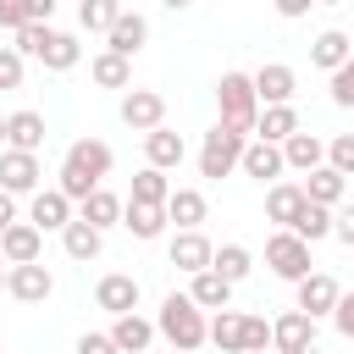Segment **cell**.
I'll list each match as a JSON object with an SVG mask.
<instances>
[{"label": "cell", "mask_w": 354, "mask_h": 354, "mask_svg": "<svg viewBox=\"0 0 354 354\" xmlns=\"http://www.w3.org/2000/svg\"><path fill=\"white\" fill-rule=\"evenodd\" d=\"M111 144L105 138H77V144H66V155H61V171H55V188L61 194H72V199H88L105 177H111Z\"/></svg>", "instance_id": "6da1fadb"}, {"label": "cell", "mask_w": 354, "mask_h": 354, "mask_svg": "<svg viewBox=\"0 0 354 354\" xmlns=\"http://www.w3.org/2000/svg\"><path fill=\"white\" fill-rule=\"evenodd\" d=\"M155 332H160L177 354H194L199 343H210V321H205V310H199L188 293H166V299H160Z\"/></svg>", "instance_id": "7a4b0ae2"}, {"label": "cell", "mask_w": 354, "mask_h": 354, "mask_svg": "<svg viewBox=\"0 0 354 354\" xmlns=\"http://www.w3.org/2000/svg\"><path fill=\"white\" fill-rule=\"evenodd\" d=\"M17 55L44 61L50 72H72V66L83 61V44H77L72 33L50 28V22H28V28H17Z\"/></svg>", "instance_id": "3957f363"}, {"label": "cell", "mask_w": 354, "mask_h": 354, "mask_svg": "<svg viewBox=\"0 0 354 354\" xmlns=\"http://www.w3.org/2000/svg\"><path fill=\"white\" fill-rule=\"evenodd\" d=\"M216 122H227V127H238V133H254V122H260V94H254V72H221V83H216Z\"/></svg>", "instance_id": "277c9868"}, {"label": "cell", "mask_w": 354, "mask_h": 354, "mask_svg": "<svg viewBox=\"0 0 354 354\" xmlns=\"http://www.w3.org/2000/svg\"><path fill=\"white\" fill-rule=\"evenodd\" d=\"M249 138H254V133H238V127L216 122V127L205 133V144H199V177H210V183L232 177V171L243 166V144H249Z\"/></svg>", "instance_id": "5b68a950"}, {"label": "cell", "mask_w": 354, "mask_h": 354, "mask_svg": "<svg viewBox=\"0 0 354 354\" xmlns=\"http://www.w3.org/2000/svg\"><path fill=\"white\" fill-rule=\"evenodd\" d=\"M266 266H271V277H282V282L310 277V271H315V266H310V238H299L293 227H277V232L266 238Z\"/></svg>", "instance_id": "8992f818"}, {"label": "cell", "mask_w": 354, "mask_h": 354, "mask_svg": "<svg viewBox=\"0 0 354 354\" xmlns=\"http://www.w3.org/2000/svg\"><path fill=\"white\" fill-rule=\"evenodd\" d=\"M271 348L277 354H315V315H304L299 304L282 310L271 321Z\"/></svg>", "instance_id": "52a82bcc"}, {"label": "cell", "mask_w": 354, "mask_h": 354, "mask_svg": "<svg viewBox=\"0 0 354 354\" xmlns=\"http://www.w3.org/2000/svg\"><path fill=\"white\" fill-rule=\"evenodd\" d=\"M0 188H11V194H39L44 188V166H39V155L33 149H0Z\"/></svg>", "instance_id": "ba28073f"}, {"label": "cell", "mask_w": 354, "mask_h": 354, "mask_svg": "<svg viewBox=\"0 0 354 354\" xmlns=\"http://www.w3.org/2000/svg\"><path fill=\"white\" fill-rule=\"evenodd\" d=\"M77 199L72 194H61V188H39V194H28V221L39 227V232H61L77 210H72Z\"/></svg>", "instance_id": "9c48e42d"}, {"label": "cell", "mask_w": 354, "mask_h": 354, "mask_svg": "<svg viewBox=\"0 0 354 354\" xmlns=\"http://www.w3.org/2000/svg\"><path fill=\"white\" fill-rule=\"evenodd\" d=\"M166 254H171V266H177V271H188V277H194V271H205V266L216 260V243H210L199 227H177V232H171V243H166Z\"/></svg>", "instance_id": "30bf717a"}, {"label": "cell", "mask_w": 354, "mask_h": 354, "mask_svg": "<svg viewBox=\"0 0 354 354\" xmlns=\"http://www.w3.org/2000/svg\"><path fill=\"white\" fill-rule=\"evenodd\" d=\"M122 122H127L133 133H155V127L166 122V94H155V88H127V94H122Z\"/></svg>", "instance_id": "8fae6325"}, {"label": "cell", "mask_w": 354, "mask_h": 354, "mask_svg": "<svg viewBox=\"0 0 354 354\" xmlns=\"http://www.w3.org/2000/svg\"><path fill=\"white\" fill-rule=\"evenodd\" d=\"M6 293H11V299H22V304H44V299L55 293V277H50L39 260H22V266H11V271H6Z\"/></svg>", "instance_id": "7c38bea8"}, {"label": "cell", "mask_w": 354, "mask_h": 354, "mask_svg": "<svg viewBox=\"0 0 354 354\" xmlns=\"http://www.w3.org/2000/svg\"><path fill=\"white\" fill-rule=\"evenodd\" d=\"M144 44H149V17L122 6V17H116V22H111V33H105V50H116V55H127V61H133Z\"/></svg>", "instance_id": "4fadbf2b"}, {"label": "cell", "mask_w": 354, "mask_h": 354, "mask_svg": "<svg viewBox=\"0 0 354 354\" xmlns=\"http://www.w3.org/2000/svg\"><path fill=\"white\" fill-rule=\"evenodd\" d=\"M254 94H260V105H293V94H299V72L282 66V61H266V66L254 72Z\"/></svg>", "instance_id": "5bb4252c"}, {"label": "cell", "mask_w": 354, "mask_h": 354, "mask_svg": "<svg viewBox=\"0 0 354 354\" xmlns=\"http://www.w3.org/2000/svg\"><path fill=\"white\" fill-rule=\"evenodd\" d=\"M243 177H254V183H277L282 171H288V160H282V144H271V138H249L243 144V166H238Z\"/></svg>", "instance_id": "9a60e30c"}, {"label": "cell", "mask_w": 354, "mask_h": 354, "mask_svg": "<svg viewBox=\"0 0 354 354\" xmlns=\"http://www.w3.org/2000/svg\"><path fill=\"white\" fill-rule=\"evenodd\" d=\"M94 304H100L105 315H127V310H138V277H127V271L100 277V282H94Z\"/></svg>", "instance_id": "2e32d148"}, {"label": "cell", "mask_w": 354, "mask_h": 354, "mask_svg": "<svg viewBox=\"0 0 354 354\" xmlns=\"http://www.w3.org/2000/svg\"><path fill=\"white\" fill-rule=\"evenodd\" d=\"M293 288H299V310H304V315H315V321H321V315H332V310H337V293H343V288H337V277H326V271H310V277H299Z\"/></svg>", "instance_id": "e0dca14e"}, {"label": "cell", "mask_w": 354, "mask_h": 354, "mask_svg": "<svg viewBox=\"0 0 354 354\" xmlns=\"http://www.w3.org/2000/svg\"><path fill=\"white\" fill-rule=\"evenodd\" d=\"M304 205H310L304 183H271L266 188V221H277V227H293Z\"/></svg>", "instance_id": "ac0fdd59"}, {"label": "cell", "mask_w": 354, "mask_h": 354, "mask_svg": "<svg viewBox=\"0 0 354 354\" xmlns=\"http://www.w3.org/2000/svg\"><path fill=\"white\" fill-rule=\"evenodd\" d=\"M166 221H171L166 205H144V199H127V205H122V227H127L138 243H155V238L166 232Z\"/></svg>", "instance_id": "d6986e66"}, {"label": "cell", "mask_w": 354, "mask_h": 354, "mask_svg": "<svg viewBox=\"0 0 354 354\" xmlns=\"http://www.w3.org/2000/svg\"><path fill=\"white\" fill-rule=\"evenodd\" d=\"M188 299H194L199 310H227V304H232V282H227L216 266H205V271L188 277Z\"/></svg>", "instance_id": "ffe728a7"}, {"label": "cell", "mask_w": 354, "mask_h": 354, "mask_svg": "<svg viewBox=\"0 0 354 354\" xmlns=\"http://www.w3.org/2000/svg\"><path fill=\"white\" fill-rule=\"evenodd\" d=\"M111 337H116V348H122V354H149V343H155V321H144L138 310L111 315Z\"/></svg>", "instance_id": "44dd1931"}, {"label": "cell", "mask_w": 354, "mask_h": 354, "mask_svg": "<svg viewBox=\"0 0 354 354\" xmlns=\"http://www.w3.org/2000/svg\"><path fill=\"white\" fill-rule=\"evenodd\" d=\"M0 254H6L11 266H22V260H39V254H44V232H39L33 221H11V227L0 232Z\"/></svg>", "instance_id": "7402d4cb"}, {"label": "cell", "mask_w": 354, "mask_h": 354, "mask_svg": "<svg viewBox=\"0 0 354 354\" xmlns=\"http://www.w3.org/2000/svg\"><path fill=\"white\" fill-rule=\"evenodd\" d=\"M61 249H66L72 260H83V266H88V260H100V249H105V232H100V227H88L83 216H72V221L61 227Z\"/></svg>", "instance_id": "603a6c76"}, {"label": "cell", "mask_w": 354, "mask_h": 354, "mask_svg": "<svg viewBox=\"0 0 354 354\" xmlns=\"http://www.w3.org/2000/svg\"><path fill=\"white\" fill-rule=\"evenodd\" d=\"M144 155H149V166H160V171H171V166H183V155H188V144H183V133H171V127L160 122L155 133H144Z\"/></svg>", "instance_id": "cb8c5ba5"}, {"label": "cell", "mask_w": 354, "mask_h": 354, "mask_svg": "<svg viewBox=\"0 0 354 354\" xmlns=\"http://www.w3.org/2000/svg\"><path fill=\"white\" fill-rule=\"evenodd\" d=\"M282 160H288V171H315V166H326V144L299 127L293 138H282Z\"/></svg>", "instance_id": "d4e9b609"}, {"label": "cell", "mask_w": 354, "mask_h": 354, "mask_svg": "<svg viewBox=\"0 0 354 354\" xmlns=\"http://www.w3.org/2000/svg\"><path fill=\"white\" fill-rule=\"evenodd\" d=\"M304 194L315 199V205H343V194H348V177L337 171V166H315V171H304Z\"/></svg>", "instance_id": "484cf974"}, {"label": "cell", "mask_w": 354, "mask_h": 354, "mask_svg": "<svg viewBox=\"0 0 354 354\" xmlns=\"http://www.w3.org/2000/svg\"><path fill=\"white\" fill-rule=\"evenodd\" d=\"M122 205H127V199H116V194L100 183L88 199H77V216H83L88 227H100V232H105V227H116V221H122Z\"/></svg>", "instance_id": "4316f807"}, {"label": "cell", "mask_w": 354, "mask_h": 354, "mask_svg": "<svg viewBox=\"0 0 354 354\" xmlns=\"http://www.w3.org/2000/svg\"><path fill=\"white\" fill-rule=\"evenodd\" d=\"M348 55H354V44H348V33H337V28L315 33V44H310V66H321V72H337Z\"/></svg>", "instance_id": "83f0119b"}, {"label": "cell", "mask_w": 354, "mask_h": 354, "mask_svg": "<svg viewBox=\"0 0 354 354\" xmlns=\"http://www.w3.org/2000/svg\"><path fill=\"white\" fill-rule=\"evenodd\" d=\"M6 144L39 155V144H44V116H39V111H11V116H6Z\"/></svg>", "instance_id": "f1b7e54d"}, {"label": "cell", "mask_w": 354, "mask_h": 354, "mask_svg": "<svg viewBox=\"0 0 354 354\" xmlns=\"http://www.w3.org/2000/svg\"><path fill=\"white\" fill-rule=\"evenodd\" d=\"M293 133H299V111H293V105H260L254 138H271V144H282V138H293Z\"/></svg>", "instance_id": "f546056e"}, {"label": "cell", "mask_w": 354, "mask_h": 354, "mask_svg": "<svg viewBox=\"0 0 354 354\" xmlns=\"http://www.w3.org/2000/svg\"><path fill=\"white\" fill-rule=\"evenodd\" d=\"M88 77H94L100 88H127V83H133V66H127V55H116V50H100V55L88 61Z\"/></svg>", "instance_id": "4dcf8cb0"}, {"label": "cell", "mask_w": 354, "mask_h": 354, "mask_svg": "<svg viewBox=\"0 0 354 354\" xmlns=\"http://www.w3.org/2000/svg\"><path fill=\"white\" fill-rule=\"evenodd\" d=\"M205 210H210V205H205V194H199V188H171V199H166V216H171L177 227H199V221H205Z\"/></svg>", "instance_id": "1f68e13d"}, {"label": "cell", "mask_w": 354, "mask_h": 354, "mask_svg": "<svg viewBox=\"0 0 354 354\" xmlns=\"http://www.w3.org/2000/svg\"><path fill=\"white\" fill-rule=\"evenodd\" d=\"M210 343L221 354H243V315L238 310H216L210 315Z\"/></svg>", "instance_id": "d6a6232c"}, {"label": "cell", "mask_w": 354, "mask_h": 354, "mask_svg": "<svg viewBox=\"0 0 354 354\" xmlns=\"http://www.w3.org/2000/svg\"><path fill=\"white\" fill-rule=\"evenodd\" d=\"M332 221H337V210H332V205H315V199H310V205L299 210L293 232H299V238H310V243H321V238H332Z\"/></svg>", "instance_id": "836d02e7"}, {"label": "cell", "mask_w": 354, "mask_h": 354, "mask_svg": "<svg viewBox=\"0 0 354 354\" xmlns=\"http://www.w3.org/2000/svg\"><path fill=\"white\" fill-rule=\"evenodd\" d=\"M127 199H144V205H166V199H171V183H166V171H160V166H144V171L133 177Z\"/></svg>", "instance_id": "e575fe53"}, {"label": "cell", "mask_w": 354, "mask_h": 354, "mask_svg": "<svg viewBox=\"0 0 354 354\" xmlns=\"http://www.w3.org/2000/svg\"><path fill=\"white\" fill-rule=\"evenodd\" d=\"M210 266H216V271H221V277H227V282H232V288H238V282H243V277H249V271H254V254H249V249H243V243H221V249H216V260H210Z\"/></svg>", "instance_id": "d590c367"}, {"label": "cell", "mask_w": 354, "mask_h": 354, "mask_svg": "<svg viewBox=\"0 0 354 354\" xmlns=\"http://www.w3.org/2000/svg\"><path fill=\"white\" fill-rule=\"evenodd\" d=\"M116 17H122V0H77V22L88 33H111Z\"/></svg>", "instance_id": "8d00e7d4"}, {"label": "cell", "mask_w": 354, "mask_h": 354, "mask_svg": "<svg viewBox=\"0 0 354 354\" xmlns=\"http://www.w3.org/2000/svg\"><path fill=\"white\" fill-rule=\"evenodd\" d=\"M326 166H337L343 177H354V133H337L326 144Z\"/></svg>", "instance_id": "74e56055"}, {"label": "cell", "mask_w": 354, "mask_h": 354, "mask_svg": "<svg viewBox=\"0 0 354 354\" xmlns=\"http://www.w3.org/2000/svg\"><path fill=\"white\" fill-rule=\"evenodd\" d=\"M332 105H343V111H354V55L332 72Z\"/></svg>", "instance_id": "f35d334b"}, {"label": "cell", "mask_w": 354, "mask_h": 354, "mask_svg": "<svg viewBox=\"0 0 354 354\" xmlns=\"http://www.w3.org/2000/svg\"><path fill=\"white\" fill-rule=\"evenodd\" d=\"M260 348H271V321L243 315V354H260Z\"/></svg>", "instance_id": "ab89813d"}, {"label": "cell", "mask_w": 354, "mask_h": 354, "mask_svg": "<svg viewBox=\"0 0 354 354\" xmlns=\"http://www.w3.org/2000/svg\"><path fill=\"white\" fill-rule=\"evenodd\" d=\"M22 61H28V55L0 50V88H22Z\"/></svg>", "instance_id": "60d3db41"}, {"label": "cell", "mask_w": 354, "mask_h": 354, "mask_svg": "<svg viewBox=\"0 0 354 354\" xmlns=\"http://www.w3.org/2000/svg\"><path fill=\"white\" fill-rule=\"evenodd\" d=\"M77 354H122V348H116L111 332H83V337H77Z\"/></svg>", "instance_id": "b9f144b4"}, {"label": "cell", "mask_w": 354, "mask_h": 354, "mask_svg": "<svg viewBox=\"0 0 354 354\" xmlns=\"http://www.w3.org/2000/svg\"><path fill=\"white\" fill-rule=\"evenodd\" d=\"M332 326L354 343V293H337V310H332Z\"/></svg>", "instance_id": "7bdbcfd3"}, {"label": "cell", "mask_w": 354, "mask_h": 354, "mask_svg": "<svg viewBox=\"0 0 354 354\" xmlns=\"http://www.w3.org/2000/svg\"><path fill=\"white\" fill-rule=\"evenodd\" d=\"M17 6H22L28 22H50V17H55V0H17Z\"/></svg>", "instance_id": "ee69618b"}, {"label": "cell", "mask_w": 354, "mask_h": 354, "mask_svg": "<svg viewBox=\"0 0 354 354\" xmlns=\"http://www.w3.org/2000/svg\"><path fill=\"white\" fill-rule=\"evenodd\" d=\"M332 238H343V243L354 249V205H348V210H337V221H332Z\"/></svg>", "instance_id": "f6af8a7d"}, {"label": "cell", "mask_w": 354, "mask_h": 354, "mask_svg": "<svg viewBox=\"0 0 354 354\" xmlns=\"http://www.w3.org/2000/svg\"><path fill=\"white\" fill-rule=\"evenodd\" d=\"M0 28H11V33H17V28H28V17H22V6H17V0H6V6H0Z\"/></svg>", "instance_id": "bcb514c9"}, {"label": "cell", "mask_w": 354, "mask_h": 354, "mask_svg": "<svg viewBox=\"0 0 354 354\" xmlns=\"http://www.w3.org/2000/svg\"><path fill=\"white\" fill-rule=\"evenodd\" d=\"M271 6H277V17H288V22H299V17H304V11L315 6V0H271Z\"/></svg>", "instance_id": "7dc6e473"}, {"label": "cell", "mask_w": 354, "mask_h": 354, "mask_svg": "<svg viewBox=\"0 0 354 354\" xmlns=\"http://www.w3.org/2000/svg\"><path fill=\"white\" fill-rule=\"evenodd\" d=\"M11 221H17V194H11V188H0V232H6Z\"/></svg>", "instance_id": "c3c4849f"}, {"label": "cell", "mask_w": 354, "mask_h": 354, "mask_svg": "<svg viewBox=\"0 0 354 354\" xmlns=\"http://www.w3.org/2000/svg\"><path fill=\"white\" fill-rule=\"evenodd\" d=\"M160 6H166V11H188L194 0H160Z\"/></svg>", "instance_id": "681fc988"}, {"label": "cell", "mask_w": 354, "mask_h": 354, "mask_svg": "<svg viewBox=\"0 0 354 354\" xmlns=\"http://www.w3.org/2000/svg\"><path fill=\"white\" fill-rule=\"evenodd\" d=\"M6 271H11V260H6V254H0V293H6Z\"/></svg>", "instance_id": "f907efd6"}, {"label": "cell", "mask_w": 354, "mask_h": 354, "mask_svg": "<svg viewBox=\"0 0 354 354\" xmlns=\"http://www.w3.org/2000/svg\"><path fill=\"white\" fill-rule=\"evenodd\" d=\"M0 149H6V116H0Z\"/></svg>", "instance_id": "816d5d0a"}, {"label": "cell", "mask_w": 354, "mask_h": 354, "mask_svg": "<svg viewBox=\"0 0 354 354\" xmlns=\"http://www.w3.org/2000/svg\"><path fill=\"white\" fill-rule=\"evenodd\" d=\"M315 6H343V0H315Z\"/></svg>", "instance_id": "f5cc1de1"}, {"label": "cell", "mask_w": 354, "mask_h": 354, "mask_svg": "<svg viewBox=\"0 0 354 354\" xmlns=\"http://www.w3.org/2000/svg\"><path fill=\"white\" fill-rule=\"evenodd\" d=\"M260 354H266V348H260Z\"/></svg>", "instance_id": "db71d44e"}, {"label": "cell", "mask_w": 354, "mask_h": 354, "mask_svg": "<svg viewBox=\"0 0 354 354\" xmlns=\"http://www.w3.org/2000/svg\"><path fill=\"white\" fill-rule=\"evenodd\" d=\"M0 6H6V0H0Z\"/></svg>", "instance_id": "11a10c76"}]
</instances>
